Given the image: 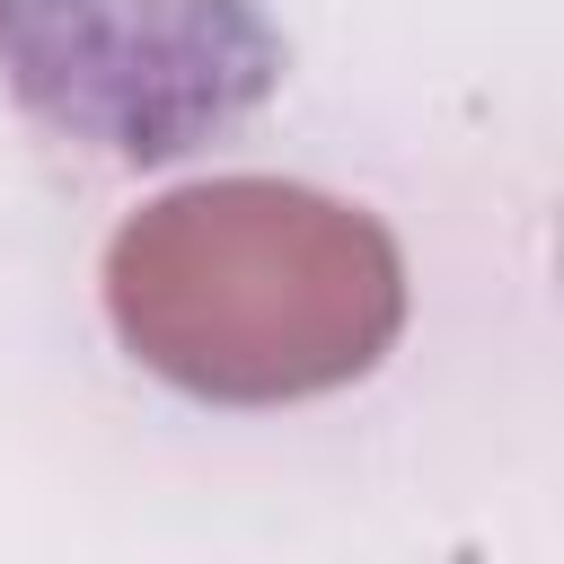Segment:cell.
<instances>
[{"instance_id":"1","label":"cell","mask_w":564,"mask_h":564,"mask_svg":"<svg viewBox=\"0 0 564 564\" xmlns=\"http://www.w3.org/2000/svg\"><path fill=\"white\" fill-rule=\"evenodd\" d=\"M115 335L185 397L282 405L361 379L405 326L397 238L282 176H212L132 212L106 247Z\"/></svg>"}]
</instances>
